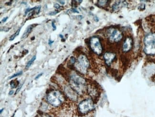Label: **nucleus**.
Wrapping results in <instances>:
<instances>
[{
  "instance_id": "obj_1",
  "label": "nucleus",
  "mask_w": 155,
  "mask_h": 117,
  "mask_svg": "<svg viewBox=\"0 0 155 117\" xmlns=\"http://www.w3.org/2000/svg\"><path fill=\"white\" fill-rule=\"evenodd\" d=\"M71 87L78 94L83 95L87 90V84L86 80L81 76L76 73H73L69 78Z\"/></svg>"
},
{
  "instance_id": "obj_2",
  "label": "nucleus",
  "mask_w": 155,
  "mask_h": 117,
  "mask_svg": "<svg viewBox=\"0 0 155 117\" xmlns=\"http://www.w3.org/2000/svg\"><path fill=\"white\" fill-rule=\"evenodd\" d=\"M144 52L147 55H155V33H150L144 39Z\"/></svg>"
},
{
  "instance_id": "obj_3",
  "label": "nucleus",
  "mask_w": 155,
  "mask_h": 117,
  "mask_svg": "<svg viewBox=\"0 0 155 117\" xmlns=\"http://www.w3.org/2000/svg\"><path fill=\"white\" fill-rule=\"evenodd\" d=\"M46 98L49 104L56 107L60 106L64 100L63 95L57 90L52 91L48 93Z\"/></svg>"
},
{
  "instance_id": "obj_4",
  "label": "nucleus",
  "mask_w": 155,
  "mask_h": 117,
  "mask_svg": "<svg viewBox=\"0 0 155 117\" xmlns=\"http://www.w3.org/2000/svg\"><path fill=\"white\" fill-rule=\"evenodd\" d=\"M75 64L76 70L80 72V73L83 75L87 73L89 66V62L86 56L83 54L80 55Z\"/></svg>"
},
{
  "instance_id": "obj_5",
  "label": "nucleus",
  "mask_w": 155,
  "mask_h": 117,
  "mask_svg": "<svg viewBox=\"0 0 155 117\" xmlns=\"http://www.w3.org/2000/svg\"><path fill=\"white\" fill-rule=\"evenodd\" d=\"M95 108V104L91 99H86L79 103L78 110L79 113L82 115H86L91 112Z\"/></svg>"
},
{
  "instance_id": "obj_6",
  "label": "nucleus",
  "mask_w": 155,
  "mask_h": 117,
  "mask_svg": "<svg viewBox=\"0 0 155 117\" xmlns=\"http://www.w3.org/2000/svg\"><path fill=\"white\" fill-rule=\"evenodd\" d=\"M90 45L92 50L95 53L98 55L101 54L103 51V48L99 38L96 36L92 37L90 41Z\"/></svg>"
},
{
  "instance_id": "obj_7",
  "label": "nucleus",
  "mask_w": 155,
  "mask_h": 117,
  "mask_svg": "<svg viewBox=\"0 0 155 117\" xmlns=\"http://www.w3.org/2000/svg\"><path fill=\"white\" fill-rule=\"evenodd\" d=\"M109 36V39L113 42H119L122 38V33L116 29H113L110 30Z\"/></svg>"
},
{
  "instance_id": "obj_8",
  "label": "nucleus",
  "mask_w": 155,
  "mask_h": 117,
  "mask_svg": "<svg viewBox=\"0 0 155 117\" xmlns=\"http://www.w3.org/2000/svg\"><path fill=\"white\" fill-rule=\"evenodd\" d=\"M133 47V40L130 37H127L125 39L123 44V51L127 53Z\"/></svg>"
},
{
  "instance_id": "obj_9",
  "label": "nucleus",
  "mask_w": 155,
  "mask_h": 117,
  "mask_svg": "<svg viewBox=\"0 0 155 117\" xmlns=\"http://www.w3.org/2000/svg\"><path fill=\"white\" fill-rule=\"evenodd\" d=\"M64 91L67 96L72 100H76L78 98V93L73 90L71 87H66L64 88Z\"/></svg>"
},
{
  "instance_id": "obj_10",
  "label": "nucleus",
  "mask_w": 155,
  "mask_h": 117,
  "mask_svg": "<svg viewBox=\"0 0 155 117\" xmlns=\"http://www.w3.org/2000/svg\"><path fill=\"white\" fill-rule=\"evenodd\" d=\"M116 58V54L112 53H106L104 55V58L105 61V64L108 66H110L112 63L114 61Z\"/></svg>"
},
{
  "instance_id": "obj_11",
  "label": "nucleus",
  "mask_w": 155,
  "mask_h": 117,
  "mask_svg": "<svg viewBox=\"0 0 155 117\" xmlns=\"http://www.w3.org/2000/svg\"><path fill=\"white\" fill-rule=\"evenodd\" d=\"M34 24H32V25H30V26H28L27 27V28H26L25 32L23 33V35L22 36V39H23L24 38H26L27 37H28V35L30 34L31 32L32 31V29L34 27Z\"/></svg>"
},
{
  "instance_id": "obj_12",
  "label": "nucleus",
  "mask_w": 155,
  "mask_h": 117,
  "mask_svg": "<svg viewBox=\"0 0 155 117\" xmlns=\"http://www.w3.org/2000/svg\"><path fill=\"white\" fill-rule=\"evenodd\" d=\"M122 6H124L123 3L121 2V1H119V2H117V3H116L115 4H114L112 8H113V9L114 10H118L120 8L122 7Z\"/></svg>"
},
{
  "instance_id": "obj_13",
  "label": "nucleus",
  "mask_w": 155,
  "mask_h": 117,
  "mask_svg": "<svg viewBox=\"0 0 155 117\" xmlns=\"http://www.w3.org/2000/svg\"><path fill=\"white\" fill-rule=\"evenodd\" d=\"M36 58H37L36 56H33L32 59L28 61V63L27 64L26 66V68H29V67L31 66V65L33 64V62H34V61L36 60Z\"/></svg>"
},
{
  "instance_id": "obj_14",
  "label": "nucleus",
  "mask_w": 155,
  "mask_h": 117,
  "mask_svg": "<svg viewBox=\"0 0 155 117\" xmlns=\"http://www.w3.org/2000/svg\"><path fill=\"white\" fill-rule=\"evenodd\" d=\"M20 31V29L17 30V31H16L15 34H13L11 36L10 39H9V40H10V41H12V40H14L15 38H16V36H17L19 35V34Z\"/></svg>"
},
{
  "instance_id": "obj_15",
  "label": "nucleus",
  "mask_w": 155,
  "mask_h": 117,
  "mask_svg": "<svg viewBox=\"0 0 155 117\" xmlns=\"http://www.w3.org/2000/svg\"><path fill=\"white\" fill-rule=\"evenodd\" d=\"M107 1H99L98 4L100 6H104L107 4Z\"/></svg>"
},
{
  "instance_id": "obj_16",
  "label": "nucleus",
  "mask_w": 155,
  "mask_h": 117,
  "mask_svg": "<svg viewBox=\"0 0 155 117\" xmlns=\"http://www.w3.org/2000/svg\"><path fill=\"white\" fill-rule=\"evenodd\" d=\"M10 85H11V87L12 88H15L16 87L17 85H18V84H16L15 81H11V83H10Z\"/></svg>"
},
{
  "instance_id": "obj_17",
  "label": "nucleus",
  "mask_w": 155,
  "mask_h": 117,
  "mask_svg": "<svg viewBox=\"0 0 155 117\" xmlns=\"http://www.w3.org/2000/svg\"><path fill=\"white\" fill-rule=\"evenodd\" d=\"M22 73H23V72H22V71H20V72H18V73H15V75H13V76H12L10 77V79L15 78V77H16V76H20V75H22Z\"/></svg>"
},
{
  "instance_id": "obj_18",
  "label": "nucleus",
  "mask_w": 155,
  "mask_h": 117,
  "mask_svg": "<svg viewBox=\"0 0 155 117\" xmlns=\"http://www.w3.org/2000/svg\"><path fill=\"white\" fill-rule=\"evenodd\" d=\"M41 8V7L40 6H38V7H36V8H35L34 11H35V13H36V14H37V15H38V13H40Z\"/></svg>"
},
{
  "instance_id": "obj_19",
  "label": "nucleus",
  "mask_w": 155,
  "mask_h": 117,
  "mask_svg": "<svg viewBox=\"0 0 155 117\" xmlns=\"http://www.w3.org/2000/svg\"><path fill=\"white\" fill-rule=\"evenodd\" d=\"M35 8H36V7L34 8H29L27 9H26V11H25V15H26L27 13H29V12H30V11H32V10H34Z\"/></svg>"
},
{
  "instance_id": "obj_20",
  "label": "nucleus",
  "mask_w": 155,
  "mask_h": 117,
  "mask_svg": "<svg viewBox=\"0 0 155 117\" xmlns=\"http://www.w3.org/2000/svg\"><path fill=\"white\" fill-rule=\"evenodd\" d=\"M70 62L71 63V64H75V62H76V60H75V58L74 57H72L70 59Z\"/></svg>"
},
{
  "instance_id": "obj_21",
  "label": "nucleus",
  "mask_w": 155,
  "mask_h": 117,
  "mask_svg": "<svg viewBox=\"0 0 155 117\" xmlns=\"http://www.w3.org/2000/svg\"><path fill=\"white\" fill-rule=\"evenodd\" d=\"M138 9H140V10H144L145 9V5L144 4H141V5H140V6H139Z\"/></svg>"
},
{
  "instance_id": "obj_22",
  "label": "nucleus",
  "mask_w": 155,
  "mask_h": 117,
  "mask_svg": "<svg viewBox=\"0 0 155 117\" xmlns=\"http://www.w3.org/2000/svg\"><path fill=\"white\" fill-rule=\"evenodd\" d=\"M57 13H58L57 11H54L53 12L50 13H49V15H50V16H55V15H56Z\"/></svg>"
},
{
  "instance_id": "obj_23",
  "label": "nucleus",
  "mask_w": 155,
  "mask_h": 117,
  "mask_svg": "<svg viewBox=\"0 0 155 117\" xmlns=\"http://www.w3.org/2000/svg\"><path fill=\"white\" fill-rule=\"evenodd\" d=\"M42 74H43V73H39V75H38L37 76H36V77H35V79H38V78H40V77H41L42 76Z\"/></svg>"
},
{
  "instance_id": "obj_24",
  "label": "nucleus",
  "mask_w": 155,
  "mask_h": 117,
  "mask_svg": "<svg viewBox=\"0 0 155 117\" xmlns=\"http://www.w3.org/2000/svg\"><path fill=\"white\" fill-rule=\"evenodd\" d=\"M52 26L53 27L54 30H56V25H55V22H53L52 23Z\"/></svg>"
},
{
  "instance_id": "obj_25",
  "label": "nucleus",
  "mask_w": 155,
  "mask_h": 117,
  "mask_svg": "<svg viewBox=\"0 0 155 117\" xmlns=\"http://www.w3.org/2000/svg\"><path fill=\"white\" fill-rule=\"evenodd\" d=\"M54 7L56 9H59L60 8V6L59 4H55Z\"/></svg>"
},
{
  "instance_id": "obj_26",
  "label": "nucleus",
  "mask_w": 155,
  "mask_h": 117,
  "mask_svg": "<svg viewBox=\"0 0 155 117\" xmlns=\"http://www.w3.org/2000/svg\"><path fill=\"white\" fill-rule=\"evenodd\" d=\"M7 19L8 17H4V19H3V20H2V21H1V22H3V23H5V22H6V21H7Z\"/></svg>"
},
{
  "instance_id": "obj_27",
  "label": "nucleus",
  "mask_w": 155,
  "mask_h": 117,
  "mask_svg": "<svg viewBox=\"0 0 155 117\" xmlns=\"http://www.w3.org/2000/svg\"><path fill=\"white\" fill-rule=\"evenodd\" d=\"M53 43V41H52V40L49 39L48 41V44L49 45L51 46L52 44Z\"/></svg>"
},
{
  "instance_id": "obj_28",
  "label": "nucleus",
  "mask_w": 155,
  "mask_h": 117,
  "mask_svg": "<svg viewBox=\"0 0 155 117\" xmlns=\"http://www.w3.org/2000/svg\"><path fill=\"white\" fill-rule=\"evenodd\" d=\"M13 93H14V91L11 90L10 92H9V95H12V94H13Z\"/></svg>"
},
{
  "instance_id": "obj_29",
  "label": "nucleus",
  "mask_w": 155,
  "mask_h": 117,
  "mask_svg": "<svg viewBox=\"0 0 155 117\" xmlns=\"http://www.w3.org/2000/svg\"><path fill=\"white\" fill-rule=\"evenodd\" d=\"M59 1V3L61 4H62V5H64L65 4V1Z\"/></svg>"
},
{
  "instance_id": "obj_30",
  "label": "nucleus",
  "mask_w": 155,
  "mask_h": 117,
  "mask_svg": "<svg viewBox=\"0 0 155 117\" xmlns=\"http://www.w3.org/2000/svg\"><path fill=\"white\" fill-rule=\"evenodd\" d=\"M22 85H21V86H20V87L19 88H18V89H17V90H16V93H15V94H17L18 92L21 89V88H22Z\"/></svg>"
},
{
  "instance_id": "obj_31",
  "label": "nucleus",
  "mask_w": 155,
  "mask_h": 117,
  "mask_svg": "<svg viewBox=\"0 0 155 117\" xmlns=\"http://www.w3.org/2000/svg\"><path fill=\"white\" fill-rule=\"evenodd\" d=\"M41 117H51L50 116H48V115H42L41 116Z\"/></svg>"
},
{
  "instance_id": "obj_32",
  "label": "nucleus",
  "mask_w": 155,
  "mask_h": 117,
  "mask_svg": "<svg viewBox=\"0 0 155 117\" xmlns=\"http://www.w3.org/2000/svg\"><path fill=\"white\" fill-rule=\"evenodd\" d=\"M72 11L74 13H79V12L77 11V10H76V9H73V10H72Z\"/></svg>"
},
{
  "instance_id": "obj_33",
  "label": "nucleus",
  "mask_w": 155,
  "mask_h": 117,
  "mask_svg": "<svg viewBox=\"0 0 155 117\" xmlns=\"http://www.w3.org/2000/svg\"><path fill=\"white\" fill-rule=\"evenodd\" d=\"M59 36L61 38H62V39L64 38L63 36V35H60Z\"/></svg>"
},
{
  "instance_id": "obj_34",
  "label": "nucleus",
  "mask_w": 155,
  "mask_h": 117,
  "mask_svg": "<svg viewBox=\"0 0 155 117\" xmlns=\"http://www.w3.org/2000/svg\"><path fill=\"white\" fill-rule=\"evenodd\" d=\"M3 110H4V109H1V111H0V113H2V112H3Z\"/></svg>"
}]
</instances>
